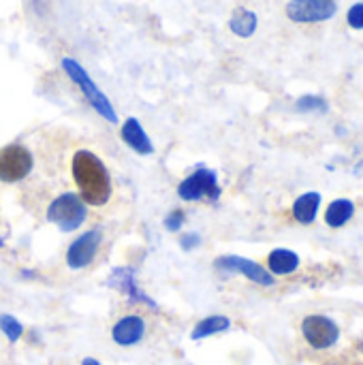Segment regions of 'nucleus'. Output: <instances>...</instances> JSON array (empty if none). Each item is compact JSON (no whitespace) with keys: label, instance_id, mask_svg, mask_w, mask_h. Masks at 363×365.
Segmentation results:
<instances>
[{"label":"nucleus","instance_id":"obj_1","mask_svg":"<svg viewBox=\"0 0 363 365\" xmlns=\"http://www.w3.org/2000/svg\"><path fill=\"white\" fill-rule=\"evenodd\" d=\"M73 180L86 205L103 207L111 197V178L105 163L90 150H79L71 163Z\"/></svg>","mask_w":363,"mask_h":365},{"label":"nucleus","instance_id":"obj_2","mask_svg":"<svg viewBox=\"0 0 363 365\" xmlns=\"http://www.w3.org/2000/svg\"><path fill=\"white\" fill-rule=\"evenodd\" d=\"M62 68H64V73L68 75V79H71L73 83L79 86V90H81V94L86 96V101L90 103V107H92L101 118H105L107 122L116 124V122H118V113H116L111 101H109V98L105 96V92L94 83V79L88 75V71H86L75 58H62Z\"/></svg>","mask_w":363,"mask_h":365},{"label":"nucleus","instance_id":"obj_3","mask_svg":"<svg viewBox=\"0 0 363 365\" xmlns=\"http://www.w3.org/2000/svg\"><path fill=\"white\" fill-rule=\"evenodd\" d=\"M88 218V205L75 192H62L47 207V220L56 225L62 233L77 231Z\"/></svg>","mask_w":363,"mask_h":365},{"label":"nucleus","instance_id":"obj_4","mask_svg":"<svg viewBox=\"0 0 363 365\" xmlns=\"http://www.w3.org/2000/svg\"><path fill=\"white\" fill-rule=\"evenodd\" d=\"M223 195V188L218 184V178H216V171L208 169V167H199L193 175H188L186 180L180 182L178 186V197L186 203H193V201H212V203H218Z\"/></svg>","mask_w":363,"mask_h":365},{"label":"nucleus","instance_id":"obj_5","mask_svg":"<svg viewBox=\"0 0 363 365\" xmlns=\"http://www.w3.org/2000/svg\"><path fill=\"white\" fill-rule=\"evenodd\" d=\"M34 167V158L28 148L19 143H11L0 150V182L17 184L30 175Z\"/></svg>","mask_w":363,"mask_h":365},{"label":"nucleus","instance_id":"obj_6","mask_svg":"<svg viewBox=\"0 0 363 365\" xmlns=\"http://www.w3.org/2000/svg\"><path fill=\"white\" fill-rule=\"evenodd\" d=\"M336 0H291L287 4V17L297 24L327 21L336 15Z\"/></svg>","mask_w":363,"mask_h":365},{"label":"nucleus","instance_id":"obj_7","mask_svg":"<svg viewBox=\"0 0 363 365\" xmlns=\"http://www.w3.org/2000/svg\"><path fill=\"white\" fill-rule=\"evenodd\" d=\"M302 334L306 338V342L317 349V351H323V349H329L338 342L340 338V329L338 325L323 317V314H312V317H306L304 323H302Z\"/></svg>","mask_w":363,"mask_h":365},{"label":"nucleus","instance_id":"obj_8","mask_svg":"<svg viewBox=\"0 0 363 365\" xmlns=\"http://www.w3.org/2000/svg\"><path fill=\"white\" fill-rule=\"evenodd\" d=\"M101 242H103L101 229H90V231L81 233V235L66 248V265H68L71 269H75V272L88 267V265L94 261V257H96V252H98V248H101Z\"/></svg>","mask_w":363,"mask_h":365},{"label":"nucleus","instance_id":"obj_9","mask_svg":"<svg viewBox=\"0 0 363 365\" xmlns=\"http://www.w3.org/2000/svg\"><path fill=\"white\" fill-rule=\"evenodd\" d=\"M214 267L218 272H227V274H242L244 278H248L250 282L261 284V287H272L274 284V276L265 267H261L259 263H255L250 259H242V257H235V255L218 257L214 261Z\"/></svg>","mask_w":363,"mask_h":365},{"label":"nucleus","instance_id":"obj_10","mask_svg":"<svg viewBox=\"0 0 363 365\" xmlns=\"http://www.w3.org/2000/svg\"><path fill=\"white\" fill-rule=\"evenodd\" d=\"M107 287L118 289L120 293H124L133 304H145L150 310H156V304L139 289L137 280H135V269L133 267H116L107 280Z\"/></svg>","mask_w":363,"mask_h":365},{"label":"nucleus","instance_id":"obj_11","mask_svg":"<svg viewBox=\"0 0 363 365\" xmlns=\"http://www.w3.org/2000/svg\"><path fill=\"white\" fill-rule=\"evenodd\" d=\"M145 319L141 314H126L120 321H116V325L111 327V340L118 346H135L145 338Z\"/></svg>","mask_w":363,"mask_h":365},{"label":"nucleus","instance_id":"obj_12","mask_svg":"<svg viewBox=\"0 0 363 365\" xmlns=\"http://www.w3.org/2000/svg\"><path fill=\"white\" fill-rule=\"evenodd\" d=\"M120 139L139 156H150L154 152V143L148 137L145 128L141 126V122L137 118H126L122 128H120Z\"/></svg>","mask_w":363,"mask_h":365},{"label":"nucleus","instance_id":"obj_13","mask_svg":"<svg viewBox=\"0 0 363 365\" xmlns=\"http://www.w3.org/2000/svg\"><path fill=\"white\" fill-rule=\"evenodd\" d=\"M267 267L272 276H289L300 267V257L293 250L276 248L267 257Z\"/></svg>","mask_w":363,"mask_h":365},{"label":"nucleus","instance_id":"obj_14","mask_svg":"<svg viewBox=\"0 0 363 365\" xmlns=\"http://www.w3.org/2000/svg\"><path fill=\"white\" fill-rule=\"evenodd\" d=\"M257 26H259L257 13L250 11V9H244V6L235 9L233 15H231V19H229L231 32H233L235 36H240V38H250V36L257 32Z\"/></svg>","mask_w":363,"mask_h":365},{"label":"nucleus","instance_id":"obj_15","mask_svg":"<svg viewBox=\"0 0 363 365\" xmlns=\"http://www.w3.org/2000/svg\"><path fill=\"white\" fill-rule=\"evenodd\" d=\"M321 205V195L319 192H306L293 203V216L302 225H312Z\"/></svg>","mask_w":363,"mask_h":365},{"label":"nucleus","instance_id":"obj_16","mask_svg":"<svg viewBox=\"0 0 363 365\" xmlns=\"http://www.w3.org/2000/svg\"><path fill=\"white\" fill-rule=\"evenodd\" d=\"M229 327H231V321H229L227 317H220V314L205 317V319H201V321L195 325V329H193L190 338H193V340H203V338H210V336L223 334V331H227Z\"/></svg>","mask_w":363,"mask_h":365},{"label":"nucleus","instance_id":"obj_17","mask_svg":"<svg viewBox=\"0 0 363 365\" xmlns=\"http://www.w3.org/2000/svg\"><path fill=\"white\" fill-rule=\"evenodd\" d=\"M353 214H355L353 201H349V199H338V201H334V203L327 207V212H325V222H327L329 227H342V225H347V222L353 218Z\"/></svg>","mask_w":363,"mask_h":365},{"label":"nucleus","instance_id":"obj_18","mask_svg":"<svg viewBox=\"0 0 363 365\" xmlns=\"http://www.w3.org/2000/svg\"><path fill=\"white\" fill-rule=\"evenodd\" d=\"M295 109L302 111V113H315V111L325 113L327 111V101L323 96H317V94H306V96L297 98Z\"/></svg>","mask_w":363,"mask_h":365},{"label":"nucleus","instance_id":"obj_19","mask_svg":"<svg viewBox=\"0 0 363 365\" xmlns=\"http://www.w3.org/2000/svg\"><path fill=\"white\" fill-rule=\"evenodd\" d=\"M0 331H2V334L6 336V340L13 342V344L24 336L21 323H19L15 317H11V314H0Z\"/></svg>","mask_w":363,"mask_h":365},{"label":"nucleus","instance_id":"obj_20","mask_svg":"<svg viewBox=\"0 0 363 365\" xmlns=\"http://www.w3.org/2000/svg\"><path fill=\"white\" fill-rule=\"evenodd\" d=\"M165 229L169 231V233H178L182 227H184V222H186V214L182 212V210H171L167 216H165Z\"/></svg>","mask_w":363,"mask_h":365},{"label":"nucleus","instance_id":"obj_21","mask_svg":"<svg viewBox=\"0 0 363 365\" xmlns=\"http://www.w3.org/2000/svg\"><path fill=\"white\" fill-rule=\"evenodd\" d=\"M347 21H349V26H351V28H355V30H363V2H357V4H353V6L349 9V13H347Z\"/></svg>","mask_w":363,"mask_h":365},{"label":"nucleus","instance_id":"obj_22","mask_svg":"<svg viewBox=\"0 0 363 365\" xmlns=\"http://www.w3.org/2000/svg\"><path fill=\"white\" fill-rule=\"evenodd\" d=\"M201 246V235L199 233H186L180 237V248L184 252H190V250H197Z\"/></svg>","mask_w":363,"mask_h":365},{"label":"nucleus","instance_id":"obj_23","mask_svg":"<svg viewBox=\"0 0 363 365\" xmlns=\"http://www.w3.org/2000/svg\"><path fill=\"white\" fill-rule=\"evenodd\" d=\"M81 365H101V364H98V361H96L94 357H86V359L81 361Z\"/></svg>","mask_w":363,"mask_h":365},{"label":"nucleus","instance_id":"obj_24","mask_svg":"<svg viewBox=\"0 0 363 365\" xmlns=\"http://www.w3.org/2000/svg\"><path fill=\"white\" fill-rule=\"evenodd\" d=\"M359 351H363V338L359 340Z\"/></svg>","mask_w":363,"mask_h":365},{"label":"nucleus","instance_id":"obj_25","mask_svg":"<svg viewBox=\"0 0 363 365\" xmlns=\"http://www.w3.org/2000/svg\"><path fill=\"white\" fill-rule=\"evenodd\" d=\"M0 246H4V242H2V240H0Z\"/></svg>","mask_w":363,"mask_h":365},{"label":"nucleus","instance_id":"obj_26","mask_svg":"<svg viewBox=\"0 0 363 365\" xmlns=\"http://www.w3.org/2000/svg\"><path fill=\"white\" fill-rule=\"evenodd\" d=\"M32 2H34V4H36V2H41V0H32Z\"/></svg>","mask_w":363,"mask_h":365}]
</instances>
